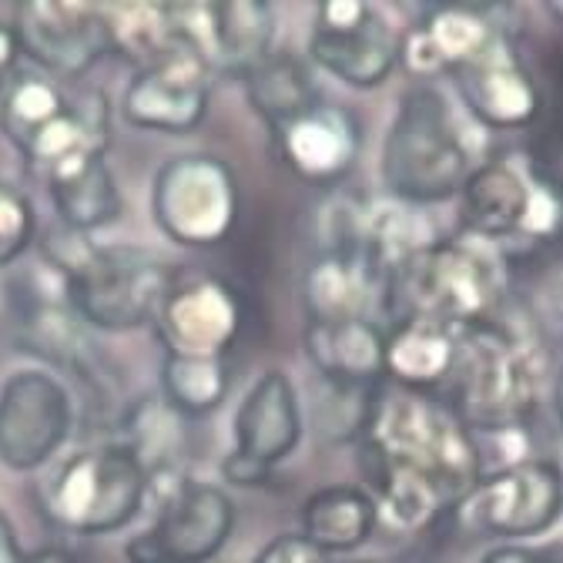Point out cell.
Wrapping results in <instances>:
<instances>
[{
	"instance_id": "1",
	"label": "cell",
	"mask_w": 563,
	"mask_h": 563,
	"mask_svg": "<svg viewBox=\"0 0 563 563\" xmlns=\"http://www.w3.org/2000/svg\"><path fill=\"white\" fill-rule=\"evenodd\" d=\"M360 466L379 517L427 530L456 514L483 479V456L466 419L430 393H379L360 440Z\"/></svg>"
},
{
	"instance_id": "2",
	"label": "cell",
	"mask_w": 563,
	"mask_h": 563,
	"mask_svg": "<svg viewBox=\"0 0 563 563\" xmlns=\"http://www.w3.org/2000/svg\"><path fill=\"white\" fill-rule=\"evenodd\" d=\"M41 262L64 275L70 309L85 325L101 332H134L155 325L158 309L175 286L178 268L141 252L104 249L91 235H78L64 225L41 235Z\"/></svg>"
},
{
	"instance_id": "3",
	"label": "cell",
	"mask_w": 563,
	"mask_h": 563,
	"mask_svg": "<svg viewBox=\"0 0 563 563\" xmlns=\"http://www.w3.org/2000/svg\"><path fill=\"white\" fill-rule=\"evenodd\" d=\"M550 379L547 349L530 329L507 322L504 312L460 332L456 412L470 430H504L533 422L543 383Z\"/></svg>"
},
{
	"instance_id": "4",
	"label": "cell",
	"mask_w": 563,
	"mask_h": 563,
	"mask_svg": "<svg viewBox=\"0 0 563 563\" xmlns=\"http://www.w3.org/2000/svg\"><path fill=\"white\" fill-rule=\"evenodd\" d=\"M473 172L470 141L450 98L433 85H412L386 131L379 178L393 201L427 208L460 195Z\"/></svg>"
},
{
	"instance_id": "5",
	"label": "cell",
	"mask_w": 563,
	"mask_h": 563,
	"mask_svg": "<svg viewBox=\"0 0 563 563\" xmlns=\"http://www.w3.org/2000/svg\"><path fill=\"white\" fill-rule=\"evenodd\" d=\"M504 302L497 249L470 235L437 239L389 275V312L396 319L416 316L466 332L497 319Z\"/></svg>"
},
{
	"instance_id": "6",
	"label": "cell",
	"mask_w": 563,
	"mask_h": 563,
	"mask_svg": "<svg viewBox=\"0 0 563 563\" xmlns=\"http://www.w3.org/2000/svg\"><path fill=\"white\" fill-rule=\"evenodd\" d=\"M456 198L463 235L493 249H540L563 229V188L523 155L473 165Z\"/></svg>"
},
{
	"instance_id": "7",
	"label": "cell",
	"mask_w": 563,
	"mask_h": 563,
	"mask_svg": "<svg viewBox=\"0 0 563 563\" xmlns=\"http://www.w3.org/2000/svg\"><path fill=\"white\" fill-rule=\"evenodd\" d=\"M148 504V476L121 443H101L67 456L37 489L47 523L75 537H101L128 527Z\"/></svg>"
},
{
	"instance_id": "8",
	"label": "cell",
	"mask_w": 563,
	"mask_h": 563,
	"mask_svg": "<svg viewBox=\"0 0 563 563\" xmlns=\"http://www.w3.org/2000/svg\"><path fill=\"white\" fill-rule=\"evenodd\" d=\"M152 216L162 235L185 249H216L239 222V181L216 155H175L152 185Z\"/></svg>"
},
{
	"instance_id": "9",
	"label": "cell",
	"mask_w": 563,
	"mask_h": 563,
	"mask_svg": "<svg viewBox=\"0 0 563 563\" xmlns=\"http://www.w3.org/2000/svg\"><path fill=\"white\" fill-rule=\"evenodd\" d=\"M155 504V523L124 543L128 563H208L235 530V504L222 486L185 476Z\"/></svg>"
},
{
	"instance_id": "10",
	"label": "cell",
	"mask_w": 563,
	"mask_h": 563,
	"mask_svg": "<svg viewBox=\"0 0 563 563\" xmlns=\"http://www.w3.org/2000/svg\"><path fill=\"white\" fill-rule=\"evenodd\" d=\"M399 31L389 18L360 0H322L312 18L309 64L356 91H373L389 81L399 64Z\"/></svg>"
},
{
	"instance_id": "11",
	"label": "cell",
	"mask_w": 563,
	"mask_h": 563,
	"mask_svg": "<svg viewBox=\"0 0 563 563\" xmlns=\"http://www.w3.org/2000/svg\"><path fill=\"white\" fill-rule=\"evenodd\" d=\"M473 530L497 540H530L563 517V466L537 456L486 473L460 507Z\"/></svg>"
},
{
	"instance_id": "12",
	"label": "cell",
	"mask_w": 563,
	"mask_h": 563,
	"mask_svg": "<svg viewBox=\"0 0 563 563\" xmlns=\"http://www.w3.org/2000/svg\"><path fill=\"white\" fill-rule=\"evenodd\" d=\"M302 406L292 379L282 369L262 373L235 412V450L225 456L222 476L242 489L268 483L272 470L302 443Z\"/></svg>"
},
{
	"instance_id": "13",
	"label": "cell",
	"mask_w": 563,
	"mask_h": 563,
	"mask_svg": "<svg viewBox=\"0 0 563 563\" xmlns=\"http://www.w3.org/2000/svg\"><path fill=\"white\" fill-rule=\"evenodd\" d=\"M75 433L67 386L44 369H18L0 386V463L34 473Z\"/></svg>"
},
{
	"instance_id": "14",
	"label": "cell",
	"mask_w": 563,
	"mask_h": 563,
	"mask_svg": "<svg viewBox=\"0 0 563 563\" xmlns=\"http://www.w3.org/2000/svg\"><path fill=\"white\" fill-rule=\"evenodd\" d=\"M175 41L191 51L211 78L242 81L275 51V11L262 0L232 4H172Z\"/></svg>"
},
{
	"instance_id": "15",
	"label": "cell",
	"mask_w": 563,
	"mask_h": 563,
	"mask_svg": "<svg viewBox=\"0 0 563 563\" xmlns=\"http://www.w3.org/2000/svg\"><path fill=\"white\" fill-rule=\"evenodd\" d=\"M245 325V302L225 278L208 272H178L155 329L168 356L225 360Z\"/></svg>"
},
{
	"instance_id": "16",
	"label": "cell",
	"mask_w": 563,
	"mask_h": 563,
	"mask_svg": "<svg viewBox=\"0 0 563 563\" xmlns=\"http://www.w3.org/2000/svg\"><path fill=\"white\" fill-rule=\"evenodd\" d=\"M208 101L211 70L191 51L178 47L148 67H137L121 98V118L141 131L188 134L208 118Z\"/></svg>"
},
{
	"instance_id": "17",
	"label": "cell",
	"mask_w": 563,
	"mask_h": 563,
	"mask_svg": "<svg viewBox=\"0 0 563 563\" xmlns=\"http://www.w3.org/2000/svg\"><path fill=\"white\" fill-rule=\"evenodd\" d=\"M14 31L21 51L57 78H81L111 54L104 11L88 4L27 0L14 11Z\"/></svg>"
},
{
	"instance_id": "18",
	"label": "cell",
	"mask_w": 563,
	"mask_h": 563,
	"mask_svg": "<svg viewBox=\"0 0 563 563\" xmlns=\"http://www.w3.org/2000/svg\"><path fill=\"white\" fill-rule=\"evenodd\" d=\"M460 101L473 121L493 131H520L540 118V88L530 67L523 64L510 34H500L476 60L460 67L456 75Z\"/></svg>"
},
{
	"instance_id": "19",
	"label": "cell",
	"mask_w": 563,
	"mask_h": 563,
	"mask_svg": "<svg viewBox=\"0 0 563 563\" xmlns=\"http://www.w3.org/2000/svg\"><path fill=\"white\" fill-rule=\"evenodd\" d=\"M275 152L299 181L306 185H339L360 162L363 152V124L349 108L312 104L289 124L272 131Z\"/></svg>"
},
{
	"instance_id": "20",
	"label": "cell",
	"mask_w": 563,
	"mask_h": 563,
	"mask_svg": "<svg viewBox=\"0 0 563 563\" xmlns=\"http://www.w3.org/2000/svg\"><path fill=\"white\" fill-rule=\"evenodd\" d=\"M500 34L486 8L473 4H443L422 14L416 27L399 37V64L419 81H433L443 75H456L460 67L476 60Z\"/></svg>"
},
{
	"instance_id": "21",
	"label": "cell",
	"mask_w": 563,
	"mask_h": 563,
	"mask_svg": "<svg viewBox=\"0 0 563 563\" xmlns=\"http://www.w3.org/2000/svg\"><path fill=\"white\" fill-rule=\"evenodd\" d=\"M309 322L376 319L389 312V275L366 255L322 252L302 275Z\"/></svg>"
},
{
	"instance_id": "22",
	"label": "cell",
	"mask_w": 563,
	"mask_h": 563,
	"mask_svg": "<svg viewBox=\"0 0 563 563\" xmlns=\"http://www.w3.org/2000/svg\"><path fill=\"white\" fill-rule=\"evenodd\" d=\"M306 356L319 379L339 386H379L386 379V325L376 319L349 322H309L306 325Z\"/></svg>"
},
{
	"instance_id": "23",
	"label": "cell",
	"mask_w": 563,
	"mask_h": 563,
	"mask_svg": "<svg viewBox=\"0 0 563 563\" xmlns=\"http://www.w3.org/2000/svg\"><path fill=\"white\" fill-rule=\"evenodd\" d=\"M460 363V332L430 319H396L386 329L383 369L406 393H430L453 379Z\"/></svg>"
},
{
	"instance_id": "24",
	"label": "cell",
	"mask_w": 563,
	"mask_h": 563,
	"mask_svg": "<svg viewBox=\"0 0 563 563\" xmlns=\"http://www.w3.org/2000/svg\"><path fill=\"white\" fill-rule=\"evenodd\" d=\"M44 185L51 191L60 225L78 235L108 229L124 216L121 188H118L101 152L75 155V158L60 162L57 168H51L44 175Z\"/></svg>"
},
{
	"instance_id": "25",
	"label": "cell",
	"mask_w": 563,
	"mask_h": 563,
	"mask_svg": "<svg viewBox=\"0 0 563 563\" xmlns=\"http://www.w3.org/2000/svg\"><path fill=\"white\" fill-rule=\"evenodd\" d=\"M148 476V500H158L165 489L181 483L188 473L181 470L185 460V437L181 416H175L162 396H141L121 412L118 440Z\"/></svg>"
},
{
	"instance_id": "26",
	"label": "cell",
	"mask_w": 563,
	"mask_h": 563,
	"mask_svg": "<svg viewBox=\"0 0 563 563\" xmlns=\"http://www.w3.org/2000/svg\"><path fill=\"white\" fill-rule=\"evenodd\" d=\"M379 507L373 493L356 483H332L302 504V537L325 556L352 553L373 540Z\"/></svg>"
},
{
	"instance_id": "27",
	"label": "cell",
	"mask_w": 563,
	"mask_h": 563,
	"mask_svg": "<svg viewBox=\"0 0 563 563\" xmlns=\"http://www.w3.org/2000/svg\"><path fill=\"white\" fill-rule=\"evenodd\" d=\"M245 88V98L252 111L268 124V131H278L282 124H289L312 104H319V88L312 64L292 51H272L252 75L239 81Z\"/></svg>"
},
{
	"instance_id": "28",
	"label": "cell",
	"mask_w": 563,
	"mask_h": 563,
	"mask_svg": "<svg viewBox=\"0 0 563 563\" xmlns=\"http://www.w3.org/2000/svg\"><path fill=\"white\" fill-rule=\"evenodd\" d=\"M70 108V98L47 75L18 70V78L0 95V131L11 145L27 155L44 131H51Z\"/></svg>"
},
{
	"instance_id": "29",
	"label": "cell",
	"mask_w": 563,
	"mask_h": 563,
	"mask_svg": "<svg viewBox=\"0 0 563 563\" xmlns=\"http://www.w3.org/2000/svg\"><path fill=\"white\" fill-rule=\"evenodd\" d=\"M101 11L108 24L111 54H121L124 60L148 67L165 54L178 51L172 4H118Z\"/></svg>"
},
{
	"instance_id": "30",
	"label": "cell",
	"mask_w": 563,
	"mask_h": 563,
	"mask_svg": "<svg viewBox=\"0 0 563 563\" xmlns=\"http://www.w3.org/2000/svg\"><path fill=\"white\" fill-rule=\"evenodd\" d=\"M232 389L225 360H188L165 356L162 363V399L181 419H201L216 412Z\"/></svg>"
},
{
	"instance_id": "31",
	"label": "cell",
	"mask_w": 563,
	"mask_h": 563,
	"mask_svg": "<svg viewBox=\"0 0 563 563\" xmlns=\"http://www.w3.org/2000/svg\"><path fill=\"white\" fill-rule=\"evenodd\" d=\"M376 399H379V386H339L322 379V393L312 409L319 437L325 443L363 440Z\"/></svg>"
},
{
	"instance_id": "32",
	"label": "cell",
	"mask_w": 563,
	"mask_h": 563,
	"mask_svg": "<svg viewBox=\"0 0 563 563\" xmlns=\"http://www.w3.org/2000/svg\"><path fill=\"white\" fill-rule=\"evenodd\" d=\"M37 232L41 225L31 198L21 188L0 181V268L14 265L37 242Z\"/></svg>"
},
{
	"instance_id": "33",
	"label": "cell",
	"mask_w": 563,
	"mask_h": 563,
	"mask_svg": "<svg viewBox=\"0 0 563 563\" xmlns=\"http://www.w3.org/2000/svg\"><path fill=\"white\" fill-rule=\"evenodd\" d=\"M325 560L329 556L319 553L302 533H278L252 556V563H325Z\"/></svg>"
},
{
	"instance_id": "34",
	"label": "cell",
	"mask_w": 563,
	"mask_h": 563,
	"mask_svg": "<svg viewBox=\"0 0 563 563\" xmlns=\"http://www.w3.org/2000/svg\"><path fill=\"white\" fill-rule=\"evenodd\" d=\"M479 563H563V540L547 543H500L483 553Z\"/></svg>"
},
{
	"instance_id": "35",
	"label": "cell",
	"mask_w": 563,
	"mask_h": 563,
	"mask_svg": "<svg viewBox=\"0 0 563 563\" xmlns=\"http://www.w3.org/2000/svg\"><path fill=\"white\" fill-rule=\"evenodd\" d=\"M21 57H24V51H21L14 24L0 21V95H4V88L18 78Z\"/></svg>"
},
{
	"instance_id": "36",
	"label": "cell",
	"mask_w": 563,
	"mask_h": 563,
	"mask_svg": "<svg viewBox=\"0 0 563 563\" xmlns=\"http://www.w3.org/2000/svg\"><path fill=\"white\" fill-rule=\"evenodd\" d=\"M0 563H24V547L4 510H0Z\"/></svg>"
},
{
	"instance_id": "37",
	"label": "cell",
	"mask_w": 563,
	"mask_h": 563,
	"mask_svg": "<svg viewBox=\"0 0 563 563\" xmlns=\"http://www.w3.org/2000/svg\"><path fill=\"white\" fill-rule=\"evenodd\" d=\"M24 563H78V556L70 553L67 547L51 543V547H37V550L24 553Z\"/></svg>"
},
{
	"instance_id": "38",
	"label": "cell",
	"mask_w": 563,
	"mask_h": 563,
	"mask_svg": "<svg viewBox=\"0 0 563 563\" xmlns=\"http://www.w3.org/2000/svg\"><path fill=\"white\" fill-rule=\"evenodd\" d=\"M550 396H553V409H556V419H560V427H563V363L550 376Z\"/></svg>"
},
{
	"instance_id": "39",
	"label": "cell",
	"mask_w": 563,
	"mask_h": 563,
	"mask_svg": "<svg viewBox=\"0 0 563 563\" xmlns=\"http://www.w3.org/2000/svg\"><path fill=\"white\" fill-rule=\"evenodd\" d=\"M547 14H550L553 21L563 24V0H550V4H547Z\"/></svg>"
},
{
	"instance_id": "40",
	"label": "cell",
	"mask_w": 563,
	"mask_h": 563,
	"mask_svg": "<svg viewBox=\"0 0 563 563\" xmlns=\"http://www.w3.org/2000/svg\"><path fill=\"white\" fill-rule=\"evenodd\" d=\"M556 309H560V316H563V289H560V299H556Z\"/></svg>"
},
{
	"instance_id": "41",
	"label": "cell",
	"mask_w": 563,
	"mask_h": 563,
	"mask_svg": "<svg viewBox=\"0 0 563 563\" xmlns=\"http://www.w3.org/2000/svg\"><path fill=\"white\" fill-rule=\"evenodd\" d=\"M360 563H383V560H360Z\"/></svg>"
}]
</instances>
